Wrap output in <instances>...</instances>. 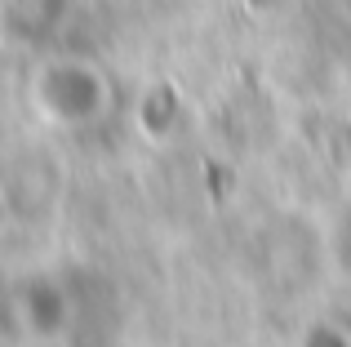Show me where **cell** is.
Here are the masks:
<instances>
[{
    "label": "cell",
    "mask_w": 351,
    "mask_h": 347,
    "mask_svg": "<svg viewBox=\"0 0 351 347\" xmlns=\"http://www.w3.org/2000/svg\"><path fill=\"white\" fill-rule=\"evenodd\" d=\"M36 107L62 130H85L112 112V80L85 58H53L36 71Z\"/></svg>",
    "instance_id": "cell-1"
},
{
    "label": "cell",
    "mask_w": 351,
    "mask_h": 347,
    "mask_svg": "<svg viewBox=\"0 0 351 347\" xmlns=\"http://www.w3.org/2000/svg\"><path fill=\"white\" fill-rule=\"evenodd\" d=\"M62 18H67V0H5V23L14 40H40L58 32Z\"/></svg>",
    "instance_id": "cell-2"
},
{
    "label": "cell",
    "mask_w": 351,
    "mask_h": 347,
    "mask_svg": "<svg viewBox=\"0 0 351 347\" xmlns=\"http://www.w3.org/2000/svg\"><path fill=\"white\" fill-rule=\"evenodd\" d=\"M307 347H351V343L343 339V334H334V330H316L307 339Z\"/></svg>",
    "instance_id": "cell-3"
}]
</instances>
